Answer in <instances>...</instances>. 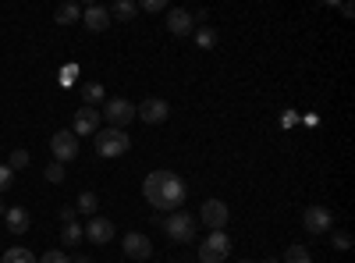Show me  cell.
<instances>
[{
    "instance_id": "6da1fadb",
    "label": "cell",
    "mask_w": 355,
    "mask_h": 263,
    "mask_svg": "<svg viewBox=\"0 0 355 263\" xmlns=\"http://www.w3.org/2000/svg\"><path fill=\"white\" fill-rule=\"evenodd\" d=\"M142 196L150 199L157 210L174 214V210L185 207L189 185H185L182 174H174V171H150V174H146V182H142Z\"/></svg>"
},
{
    "instance_id": "7a4b0ae2",
    "label": "cell",
    "mask_w": 355,
    "mask_h": 263,
    "mask_svg": "<svg viewBox=\"0 0 355 263\" xmlns=\"http://www.w3.org/2000/svg\"><path fill=\"white\" fill-rule=\"evenodd\" d=\"M227 256H231L227 231H210V235L199 242V260H202V263H224Z\"/></svg>"
},
{
    "instance_id": "3957f363",
    "label": "cell",
    "mask_w": 355,
    "mask_h": 263,
    "mask_svg": "<svg viewBox=\"0 0 355 263\" xmlns=\"http://www.w3.org/2000/svg\"><path fill=\"white\" fill-rule=\"evenodd\" d=\"M132 150V139L125 132H117V128H107V132H96V153L100 157H125Z\"/></svg>"
},
{
    "instance_id": "277c9868",
    "label": "cell",
    "mask_w": 355,
    "mask_h": 263,
    "mask_svg": "<svg viewBox=\"0 0 355 263\" xmlns=\"http://www.w3.org/2000/svg\"><path fill=\"white\" fill-rule=\"evenodd\" d=\"M160 228L167 231V239H171V242H192V235H196L192 214H185V210H174V214H167Z\"/></svg>"
},
{
    "instance_id": "5b68a950",
    "label": "cell",
    "mask_w": 355,
    "mask_h": 263,
    "mask_svg": "<svg viewBox=\"0 0 355 263\" xmlns=\"http://www.w3.org/2000/svg\"><path fill=\"white\" fill-rule=\"evenodd\" d=\"M50 153H53V160H57V164L75 160V157H78V135H75L71 128L53 132V135H50Z\"/></svg>"
},
{
    "instance_id": "8992f818",
    "label": "cell",
    "mask_w": 355,
    "mask_h": 263,
    "mask_svg": "<svg viewBox=\"0 0 355 263\" xmlns=\"http://www.w3.org/2000/svg\"><path fill=\"white\" fill-rule=\"evenodd\" d=\"M103 118H107V125L110 128H117V132H125V125H132L135 121V103H128V100H107V110H103Z\"/></svg>"
},
{
    "instance_id": "52a82bcc",
    "label": "cell",
    "mask_w": 355,
    "mask_h": 263,
    "mask_svg": "<svg viewBox=\"0 0 355 263\" xmlns=\"http://www.w3.org/2000/svg\"><path fill=\"white\" fill-rule=\"evenodd\" d=\"M302 224H306L309 235H323V231L334 228V214L323 207V203H313V207H306V214H302Z\"/></svg>"
},
{
    "instance_id": "ba28073f",
    "label": "cell",
    "mask_w": 355,
    "mask_h": 263,
    "mask_svg": "<svg viewBox=\"0 0 355 263\" xmlns=\"http://www.w3.org/2000/svg\"><path fill=\"white\" fill-rule=\"evenodd\" d=\"M199 217H202V224L210 228V231H224L231 210H227V203H224V199H206V203H202V210H199Z\"/></svg>"
},
{
    "instance_id": "9c48e42d",
    "label": "cell",
    "mask_w": 355,
    "mask_h": 263,
    "mask_svg": "<svg viewBox=\"0 0 355 263\" xmlns=\"http://www.w3.org/2000/svg\"><path fill=\"white\" fill-rule=\"evenodd\" d=\"M167 114H171V107H167V100H160V96H150V100H142V103L135 107V118H142L146 125H164Z\"/></svg>"
},
{
    "instance_id": "30bf717a",
    "label": "cell",
    "mask_w": 355,
    "mask_h": 263,
    "mask_svg": "<svg viewBox=\"0 0 355 263\" xmlns=\"http://www.w3.org/2000/svg\"><path fill=\"white\" fill-rule=\"evenodd\" d=\"M100 121H103V114H100L96 107H78V110H75V125H71V132H75L78 139L96 135V132H100Z\"/></svg>"
},
{
    "instance_id": "8fae6325",
    "label": "cell",
    "mask_w": 355,
    "mask_h": 263,
    "mask_svg": "<svg viewBox=\"0 0 355 263\" xmlns=\"http://www.w3.org/2000/svg\"><path fill=\"white\" fill-rule=\"evenodd\" d=\"M121 249H125V256H132V260H150L153 256V242L142 235V231H128V235L121 239Z\"/></svg>"
},
{
    "instance_id": "7c38bea8",
    "label": "cell",
    "mask_w": 355,
    "mask_h": 263,
    "mask_svg": "<svg viewBox=\"0 0 355 263\" xmlns=\"http://www.w3.org/2000/svg\"><path fill=\"white\" fill-rule=\"evenodd\" d=\"M82 231H85V239L93 242V246H107V242L114 239V224H110L107 217H100V214L89 217V224H85Z\"/></svg>"
},
{
    "instance_id": "4fadbf2b",
    "label": "cell",
    "mask_w": 355,
    "mask_h": 263,
    "mask_svg": "<svg viewBox=\"0 0 355 263\" xmlns=\"http://www.w3.org/2000/svg\"><path fill=\"white\" fill-rule=\"evenodd\" d=\"M82 25L89 28V33H107L110 28V11L103 4H89V8H82Z\"/></svg>"
},
{
    "instance_id": "5bb4252c",
    "label": "cell",
    "mask_w": 355,
    "mask_h": 263,
    "mask_svg": "<svg viewBox=\"0 0 355 263\" xmlns=\"http://www.w3.org/2000/svg\"><path fill=\"white\" fill-rule=\"evenodd\" d=\"M167 28H171V36H192V33H196L192 11H185V8H171V11H167Z\"/></svg>"
},
{
    "instance_id": "9a60e30c",
    "label": "cell",
    "mask_w": 355,
    "mask_h": 263,
    "mask_svg": "<svg viewBox=\"0 0 355 263\" xmlns=\"http://www.w3.org/2000/svg\"><path fill=\"white\" fill-rule=\"evenodd\" d=\"M4 221H8V231H11V235H25L28 224H33V217H28V210H25V207H8Z\"/></svg>"
},
{
    "instance_id": "2e32d148",
    "label": "cell",
    "mask_w": 355,
    "mask_h": 263,
    "mask_svg": "<svg viewBox=\"0 0 355 263\" xmlns=\"http://www.w3.org/2000/svg\"><path fill=\"white\" fill-rule=\"evenodd\" d=\"M53 22L57 25H78L82 22V8H78V0H68V4H61L53 11Z\"/></svg>"
},
{
    "instance_id": "e0dca14e",
    "label": "cell",
    "mask_w": 355,
    "mask_h": 263,
    "mask_svg": "<svg viewBox=\"0 0 355 263\" xmlns=\"http://www.w3.org/2000/svg\"><path fill=\"white\" fill-rule=\"evenodd\" d=\"M139 15V4L135 0H117V4L110 8V18H117V22H132Z\"/></svg>"
},
{
    "instance_id": "ac0fdd59",
    "label": "cell",
    "mask_w": 355,
    "mask_h": 263,
    "mask_svg": "<svg viewBox=\"0 0 355 263\" xmlns=\"http://www.w3.org/2000/svg\"><path fill=\"white\" fill-rule=\"evenodd\" d=\"M96 210H100V199H96V192H82V196H78V203H75V214L96 217Z\"/></svg>"
},
{
    "instance_id": "d6986e66",
    "label": "cell",
    "mask_w": 355,
    "mask_h": 263,
    "mask_svg": "<svg viewBox=\"0 0 355 263\" xmlns=\"http://www.w3.org/2000/svg\"><path fill=\"white\" fill-rule=\"evenodd\" d=\"M196 46L199 50H214L217 46V28H210V25H202V28H196Z\"/></svg>"
},
{
    "instance_id": "ffe728a7",
    "label": "cell",
    "mask_w": 355,
    "mask_h": 263,
    "mask_svg": "<svg viewBox=\"0 0 355 263\" xmlns=\"http://www.w3.org/2000/svg\"><path fill=\"white\" fill-rule=\"evenodd\" d=\"M82 239H85V231H82V224H78V221H71V224H64V228H61V242H64V246H78Z\"/></svg>"
},
{
    "instance_id": "44dd1931",
    "label": "cell",
    "mask_w": 355,
    "mask_h": 263,
    "mask_svg": "<svg viewBox=\"0 0 355 263\" xmlns=\"http://www.w3.org/2000/svg\"><path fill=\"white\" fill-rule=\"evenodd\" d=\"M0 263H36V256L28 249H21V246H11L4 256H0Z\"/></svg>"
},
{
    "instance_id": "7402d4cb",
    "label": "cell",
    "mask_w": 355,
    "mask_h": 263,
    "mask_svg": "<svg viewBox=\"0 0 355 263\" xmlns=\"http://www.w3.org/2000/svg\"><path fill=\"white\" fill-rule=\"evenodd\" d=\"M82 100H85V107H96L103 100V85L100 82H85L82 85Z\"/></svg>"
},
{
    "instance_id": "603a6c76",
    "label": "cell",
    "mask_w": 355,
    "mask_h": 263,
    "mask_svg": "<svg viewBox=\"0 0 355 263\" xmlns=\"http://www.w3.org/2000/svg\"><path fill=\"white\" fill-rule=\"evenodd\" d=\"M281 263H313V253L306 246H288V253H284Z\"/></svg>"
},
{
    "instance_id": "cb8c5ba5",
    "label": "cell",
    "mask_w": 355,
    "mask_h": 263,
    "mask_svg": "<svg viewBox=\"0 0 355 263\" xmlns=\"http://www.w3.org/2000/svg\"><path fill=\"white\" fill-rule=\"evenodd\" d=\"M36 263H71V256H68V253H61V249H50V253L36 256Z\"/></svg>"
},
{
    "instance_id": "d4e9b609",
    "label": "cell",
    "mask_w": 355,
    "mask_h": 263,
    "mask_svg": "<svg viewBox=\"0 0 355 263\" xmlns=\"http://www.w3.org/2000/svg\"><path fill=\"white\" fill-rule=\"evenodd\" d=\"M28 160H33V157H28L25 150H15V153H11V160H8V167H11V171H25V167H28Z\"/></svg>"
},
{
    "instance_id": "484cf974",
    "label": "cell",
    "mask_w": 355,
    "mask_h": 263,
    "mask_svg": "<svg viewBox=\"0 0 355 263\" xmlns=\"http://www.w3.org/2000/svg\"><path fill=\"white\" fill-rule=\"evenodd\" d=\"M46 182H53V185H61V182H64V164H57V160H53V164L46 167Z\"/></svg>"
},
{
    "instance_id": "4316f807",
    "label": "cell",
    "mask_w": 355,
    "mask_h": 263,
    "mask_svg": "<svg viewBox=\"0 0 355 263\" xmlns=\"http://www.w3.org/2000/svg\"><path fill=\"white\" fill-rule=\"evenodd\" d=\"M331 246L345 253V249H352V235H348V231H334V235H331Z\"/></svg>"
},
{
    "instance_id": "83f0119b",
    "label": "cell",
    "mask_w": 355,
    "mask_h": 263,
    "mask_svg": "<svg viewBox=\"0 0 355 263\" xmlns=\"http://www.w3.org/2000/svg\"><path fill=\"white\" fill-rule=\"evenodd\" d=\"M11 185H15V171L8 164H0V192H8Z\"/></svg>"
},
{
    "instance_id": "f1b7e54d",
    "label": "cell",
    "mask_w": 355,
    "mask_h": 263,
    "mask_svg": "<svg viewBox=\"0 0 355 263\" xmlns=\"http://www.w3.org/2000/svg\"><path fill=\"white\" fill-rule=\"evenodd\" d=\"M142 11H164V0H142Z\"/></svg>"
},
{
    "instance_id": "f546056e",
    "label": "cell",
    "mask_w": 355,
    "mask_h": 263,
    "mask_svg": "<svg viewBox=\"0 0 355 263\" xmlns=\"http://www.w3.org/2000/svg\"><path fill=\"white\" fill-rule=\"evenodd\" d=\"M75 217H78V214H75V207H61V221H64V224H71Z\"/></svg>"
},
{
    "instance_id": "4dcf8cb0",
    "label": "cell",
    "mask_w": 355,
    "mask_h": 263,
    "mask_svg": "<svg viewBox=\"0 0 355 263\" xmlns=\"http://www.w3.org/2000/svg\"><path fill=\"white\" fill-rule=\"evenodd\" d=\"M71 263H96V260H93V256H75Z\"/></svg>"
},
{
    "instance_id": "1f68e13d",
    "label": "cell",
    "mask_w": 355,
    "mask_h": 263,
    "mask_svg": "<svg viewBox=\"0 0 355 263\" xmlns=\"http://www.w3.org/2000/svg\"><path fill=\"white\" fill-rule=\"evenodd\" d=\"M263 263H281V260H277V256H266V260H263Z\"/></svg>"
},
{
    "instance_id": "d6a6232c",
    "label": "cell",
    "mask_w": 355,
    "mask_h": 263,
    "mask_svg": "<svg viewBox=\"0 0 355 263\" xmlns=\"http://www.w3.org/2000/svg\"><path fill=\"white\" fill-rule=\"evenodd\" d=\"M8 214V207H4V199H0V217H4Z\"/></svg>"
},
{
    "instance_id": "836d02e7",
    "label": "cell",
    "mask_w": 355,
    "mask_h": 263,
    "mask_svg": "<svg viewBox=\"0 0 355 263\" xmlns=\"http://www.w3.org/2000/svg\"><path fill=\"white\" fill-rule=\"evenodd\" d=\"M239 263H256V260H239Z\"/></svg>"
}]
</instances>
